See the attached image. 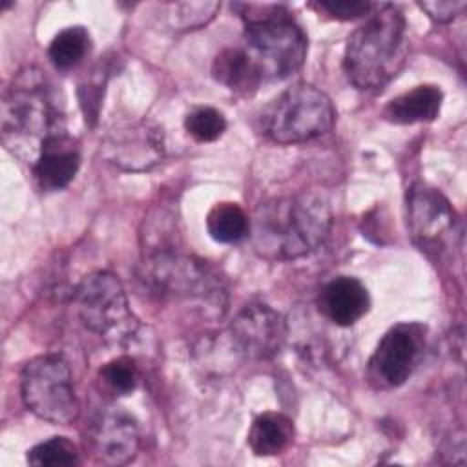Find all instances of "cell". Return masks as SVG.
Instances as JSON below:
<instances>
[{
  "label": "cell",
  "mask_w": 467,
  "mask_h": 467,
  "mask_svg": "<svg viewBox=\"0 0 467 467\" xmlns=\"http://www.w3.org/2000/svg\"><path fill=\"white\" fill-rule=\"evenodd\" d=\"M332 224L325 195L301 192L257 208L252 239L255 250L272 259H297L317 250Z\"/></svg>",
  "instance_id": "obj_1"
},
{
  "label": "cell",
  "mask_w": 467,
  "mask_h": 467,
  "mask_svg": "<svg viewBox=\"0 0 467 467\" xmlns=\"http://www.w3.org/2000/svg\"><path fill=\"white\" fill-rule=\"evenodd\" d=\"M409 53L407 22L394 4H374L367 20L345 46L343 69L361 91L383 89L403 67Z\"/></svg>",
  "instance_id": "obj_2"
},
{
  "label": "cell",
  "mask_w": 467,
  "mask_h": 467,
  "mask_svg": "<svg viewBox=\"0 0 467 467\" xmlns=\"http://www.w3.org/2000/svg\"><path fill=\"white\" fill-rule=\"evenodd\" d=\"M58 131H66L64 113L51 84L33 66L20 69L2 102V137L5 146L18 155L20 148L29 150V155L33 153L36 159L42 142Z\"/></svg>",
  "instance_id": "obj_3"
},
{
  "label": "cell",
  "mask_w": 467,
  "mask_h": 467,
  "mask_svg": "<svg viewBox=\"0 0 467 467\" xmlns=\"http://www.w3.org/2000/svg\"><path fill=\"white\" fill-rule=\"evenodd\" d=\"M244 24L248 53L263 78H286L306 57V35L283 4H232Z\"/></svg>",
  "instance_id": "obj_4"
},
{
  "label": "cell",
  "mask_w": 467,
  "mask_h": 467,
  "mask_svg": "<svg viewBox=\"0 0 467 467\" xmlns=\"http://www.w3.org/2000/svg\"><path fill=\"white\" fill-rule=\"evenodd\" d=\"M336 109L327 93L297 82L285 89L265 113V133L277 144H299L328 133Z\"/></svg>",
  "instance_id": "obj_5"
},
{
  "label": "cell",
  "mask_w": 467,
  "mask_h": 467,
  "mask_svg": "<svg viewBox=\"0 0 467 467\" xmlns=\"http://www.w3.org/2000/svg\"><path fill=\"white\" fill-rule=\"evenodd\" d=\"M82 323L113 345L128 343L139 330V319L130 308L119 277L97 270L88 274L73 290Z\"/></svg>",
  "instance_id": "obj_6"
},
{
  "label": "cell",
  "mask_w": 467,
  "mask_h": 467,
  "mask_svg": "<svg viewBox=\"0 0 467 467\" xmlns=\"http://www.w3.org/2000/svg\"><path fill=\"white\" fill-rule=\"evenodd\" d=\"M20 392L24 405L49 423L69 425L80 414L71 368L58 354L29 359L20 374Z\"/></svg>",
  "instance_id": "obj_7"
},
{
  "label": "cell",
  "mask_w": 467,
  "mask_h": 467,
  "mask_svg": "<svg viewBox=\"0 0 467 467\" xmlns=\"http://www.w3.org/2000/svg\"><path fill=\"white\" fill-rule=\"evenodd\" d=\"M142 279L161 296L197 299L206 310L224 308V290L206 261L181 255L175 250L151 252L144 261Z\"/></svg>",
  "instance_id": "obj_8"
},
{
  "label": "cell",
  "mask_w": 467,
  "mask_h": 467,
  "mask_svg": "<svg viewBox=\"0 0 467 467\" xmlns=\"http://www.w3.org/2000/svg\"><path fill=\"white\" fill-rule=\"evenodd\" d=\"M425 332L427 328L420 323H398L390 327L368 361L370 379L381 389L403 385L423 358Z\"/></svg>",
  "instance_id": "obj_9"
},
{
  "label": "cell",
  "mask_w": 467,
  "mask_h": 467,
  "mask_svg": "<svg viewBox=\"0 0 467 467\" xmlns=\"http://www.w3.org/2000/svg\"><path fill=\"white\" fill-rule=\"evenodd\" d=\"M102 151L111 164L126 171L150 170L164 157L162 130L146 120L115 124L104 137Z\"/></svg>",
  "instance_id": "obj_10"
},
{
  "label": "cell",
  "mask_w": 467,
  "mask_h": 467,
  "mask_svg": "<svg viewBox=\"0 0 467 467\" xmlns=\"http://www.w3.org/2000/svg\"><path fill=\"white\" fill-rule=\"evenodd\" d=\"M230 336L235 348L246 358L270 359L286 339V323L272 306L255 301L239 310L232 321Z\"/></svg>",
  "instance_id": "obj_11"
},
{
  "label": "cell",
  "mask_w": 467,
  "mask_h": 467,
  "mask_svg": "<svg viewBox=\"0 0 467 467\" xmlns=\"http://www.w3.org/2000/svg\"><path fill=\"white\" fill-rule=\"evenodd\" d=\"M139 425L119 407L102 409L89 427V445L95 458L106 465H124L139 451Z\"/></svg>",
  "instance_id": "obj_12"
},
{
  "label": "cell",
  "mask_w": 467,
  "mask_h": 467,
  "mask_svg": "<svg viewBox=\"0 0 467 467\" xmlns=\"http://www.w3.org/2000/svg\"><path fill=\"white\" fill-rule=\"evenodd\" d=\"M407 223L421 246H432L452 230L454 210L438 190L414 184L407 195Z\"/></svg>",
  "instance_id": "obj_13"
},
{
  "label": "cell",
  "mask_w": 467,
  "mask_h": 467,
  "mask_svg": "<svg viewBox=\"0 0 467 467\" xmlns=\"http://www.w3.org/2000/svg\"><path fill=\"white\" fill-rule=\"evenodd\" d=\"M80 168L78 142L66 131L49 135L33 162V175L44 192L66 188Z\"/></svg>",
  "instance_id": "obj_14"
},
{
  "label": "cell",
  "mask_w": 467,
  "mask_h": 467,
  "mask_svg": "<svg viewBox=\"0 0 467 467\" xmlns=\"http://www.w3.org/2000/svg\"><path fill=\"white\" fill-rule=\"evenodd\" d=\"M317 308L336 327H352L368 312L370 296L359 279L337 275L321 286Z\"/></svg>",
  "instance_id": "obj_15"
},
{
  "label": "cell",
  "mask_w": 467,
  "mask_h": 467,
  "mask_svg": "<svg viewBox=\"0 0 467 467\" xmlns=\"http://www.w3.org/2000/svg\"><path fill=\"white\" fill-rule=\"evenodd\" d=\"M212 75L219 84L239 95H252L265 80L257 62L243 47L223 49L213 58Z\"/></svg>",
  "instance_id": "obj_16"
},
{
  "label": "cell",
  "mask_w": 467,
  "mask_h": 467,
  "mask_svg": "<svg viewBox=\"0 0 467 467\" xmlns=\"http://www.w3.org/2000/svg\"><path fill=\"white\" fill-rule=\"evenodd\" d=\"M441 99L443 95L438 86H416L414 89L389 100L383 108V117L394 124L431 122L440 113Z\"/></svg>",
  "instance_id": "obj_17"
},
{
  "label": "cell",
  "mask_w": 467,
  "mask_h": 467,
  "mask_svg": "<svg viewBox=\"0 0 467 467\" xmlns=\"http://www.w3.org/2000/svg\"><path fill=\"white\" fill-rule=\"evenodd\" d=\"M292 420L279 412L259 414L248 431V445L257 456L281 454L292 443Z\"/></svg>",
  "instance_id": "obj_18"
},
{
  "label": "cell",
  "mask_w": 467,
  "mask_h": 467,
  "mask_svg": "<svg viewBox=\"0 0 467 467\" xmlns=\"http://www.w3.org/2000/svg\"><path fill=\"white\" fill-rule=\"evenodd\" d=\"M206 230L217 243H237L250 232V221L246 212L232 201L217 202L206 215Z\"/></svg>",
  "instance_id": "obj_19"
},
{
  "label": "cell",
  "mask_w": 467,
  "mask_h": 467,
  "mask_svg": "<svg viewBox=\"0 0 467 467\" xmlns=\"http://www.w3.org/2000/svg\"><path fill=\"white\" fill-rule=\"evenodd\" d=\"M91 47V38L86 27L71 26L55 35L47 47V57L51 64L60 71H69L77 67Z\"/></svg>",
  "instance_id": "obj_20"
},
{
  "label": "cell",
  "mask_w": 467,
  "mask_h": 467,
  "mask_svg": "<svg viewBox=\"0 0 467 467\" xmlns=\"http://www.w3.org/2000/svg\"><path fill=\"white\" fill-rule=\"evenodd\" d=\"M99 381L102 389L113 396H128L135 392L140 381V370L137 361L130 356H119L99 370Z\"/></svg>",
  "instance_id": "obj_21"
},
{
  "label": "cell",
  "mask_w": 467,
  "mask_h": 467,
  "mask_svg": "<svg viewBox=\"0 0 467 467\" xmlns=\"http://www.w3.org/2000/svg\"><path fill=\"white\" fill-rule=\"evenodd\" d=\"M27 462L36 467H62L78 465L80 458L73 441L64 436H55L29 449Z\"/></svg>",
  "instance_id": "obj_22"
},
{
  "label": "cell",
  "mask_w": 467,
  "mask_h": 467,
  "mask_svg": "<svg viewBox=\"0 0 467 467\" xmlns=\"http://www.w3.org/2000/svg\"><path fill=\"white\" fill-rule=\"evenodd\" d=\"M184 128L199 142H213L226 130L224 115L212 106H199L184 117Z\"/></svg>",
  "instance_id": "obj_23"
},
{
  "label": "cell",
  "mask_w": 467,
  "mask_h": 467,
  "mask_svg": "<svg viewBox=\"0 0 467 467\" xmlns=\"http://www.w3.org/2000/svg\"><path fill=\"white\" fill-rule=\"evenodd\" d=\"M170 24L179 31L197 29L208 24L217 9L221 7L217 2H182V4H170Z\"/></svg>",
  "instance_id": "obj_24"
},
{
  "label": "cell",
  "mask_w": 467,
  "mask_h": 467,
  "mask_svg": "<svg viewBox=\"0 0 467 467\" xmlns=\"http://www.w3.org/2000/svg\"><path fill=\"white\" fill-rule=\"evenodd\" d=\"M317 11H323L337 20H354L359 16H367L374 4L363 0H321L310 4Z\"/></svg>",
  "instance_id": "obj_25"
},
{
  "label": "cell",
  "mask_w": 467,
  "mask_h": 467,
  "mask_svg": "<svg viewBox=\"0 0 467 467\" xmlns=\"http://www.w3.org/2000/svg\"><path fill=\"white\" fill-rule=\"evenodd\" d=\"M418 5L436 22H451L465 9L463 0H434V2H420Z\"/></svg>",
  "instance_id": "obj_26"
}]
</instances>
